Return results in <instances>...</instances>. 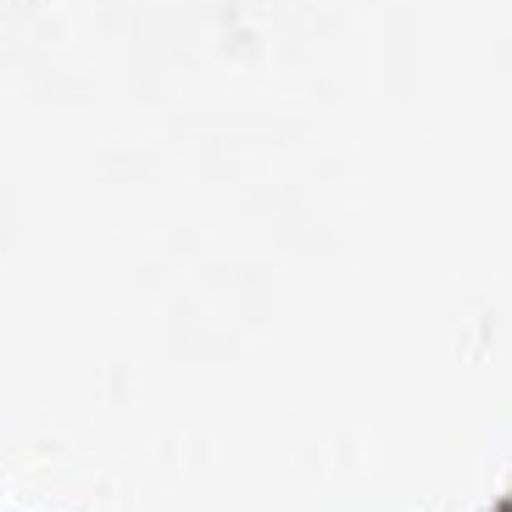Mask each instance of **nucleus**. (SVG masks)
I'll return each mask as SVG.
<instances>
[]
</instances>
